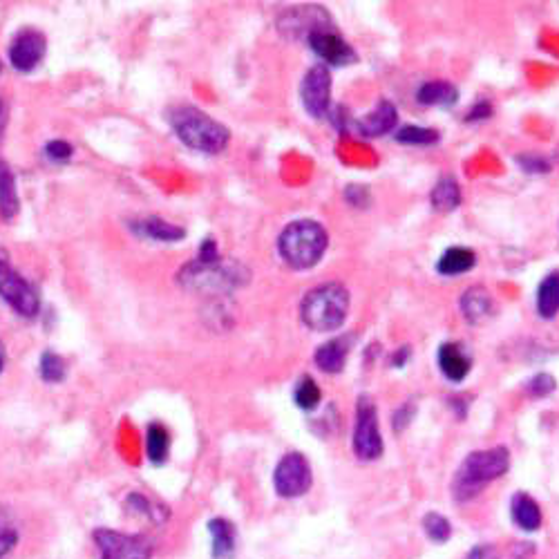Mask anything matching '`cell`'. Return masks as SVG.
<instances>
[{"label": "cell", "instance_id": "35", "mask_svg": "<svg viewBox=\"0 0 559 559\" xmlns=\"http://www.w3.org/2000/svg\"><path fill=\"white\" fill-rule=\"evenodd\" d=\"M492 117V103L490 101H477L472 110L466 115L468 123H477V121H486Z\"/></svg>", "mask_w": 559, "mask_h": 559}, {"label": "cell", "instance_id": "18", "mask_svg": "<svg viewBox=\"0 0 559 559\" xmlns=\"http://www.w3.org/2000/svg\"><path fill=\"white\" fill-rule=\"evenodd\" d=\"M208 530L213 537V559H233L235 546H238V533L229 519H211Z\"/></svg>", "mask_w": 559, "mask_h": 559}, {"label": "cell", "instance_id": "34", "mask_svg": "<svg viewBox=\"0 0 559 559\" xmlns=\"http://www.w3.org/2000/svg\"><path fill=\"white\" fill-rule=\"evenodd\" d=\"M72 146L68 144V141H63V139H54L47 144L45 148V155L50 157L52 161H68L72 157Z\"/></svg>", "mask_w": 559, "mask_h": 559}, {"label": "cell", "instance_id": "9", "mask_svg": "<svg viewBox=\"0 0 559 559\" xmlns=\"http://www.w3.org/2000/svg\"><path fill=\"white\" fill-rule=\"evenodd\" d=\"M0 296L9 307L25 318L39 314V293L27 282L21 273H16L7 262L0 260Z\"/></svg>", "mask_w": 559, "mask_h": 559}, {"label": "cell", "instance_id": "5", "mask_svg": "<svg viewBox=\"0 0 559 559\" xmlns=\"http://www.w3.org/2000/svg\"><path fill=\"white\" fill-rule=\"evenodd\" d=\"M349 314V291L338 282H325L311 289L300 305V318L309 329L327 334L343 327Z\"/></svg>", "mask_w": 559, "mask_h": 559}, {"label": "cell", "instance_id": "38", "mask_svg": "<svg viewBox=\"0 0 559 559\" xmlns=\"http://www.w3.org/2000/svg\"><path fill=\"white\" fill-rule=\"evenodd\" d=\"M492 555V548L490 546H477L475 551L468 555V559H488Z\"/></svg>", "mask_w": 559, "mask_h": 559}, {"label": "cell", "instance_id": "4", "mask_svg": "<svg viewBox=\"0 0 559 559\" xmlns=\"http://www.w3.org/2000/svg\"><path fill=\"white\" fill-rule=\"evenodd\" d=\"M170 126L177 132V137L184 141L188 148L200 150V153L217 155L229 146L231 132L226 130L220 121L208 117L206 112L182 106L170 112Z\"/></svg>", "mask_w": 559, "mask_h": 559}, {"label": "cell", "instance_id": "39", "mask_svg": "<svg viewBox=\"0 0 559 559\" xmlns=\"http://www.w3.org/2000/svg\"><path fill=\"white\" fill-rule=\"evenodd\" d=\"M5 121H7V106H5V101L0 99V132H3V128H5Z\"/></svg>", "mask_w": 559, "mask_h": 559}, {"label": "cell", "instance_id": "8", "mask_svg": "<svg viewBox=\"0 0 559 559\" xmlns=\"http://www.w3.org/2000/svg\"><path fill=\"white\" fill-rule=\"evenodd\" d=\"M314 475H311V466L305 454L289 452L280 459L276 472H273V486L276 492L284 499H296L307 495Z\"/></svg>", "mask_w": 559, "mask_h": 559}, {"label": "cell", "instance_id": "17", "mask_svg": "<svg viewBox=\"0 0 559 559\" xmlns=\"http://www.w3.org/2000/svg\"><path fill=\"white\" fill-rule=\"evenodd\" d=\"M349 345H352V340H349V338L347 340L345 338H334V340H327V343H322L316 349V365L322 369V372L338 374L347 363Z\"/></svg>", "mask_w": 559, "mask_h": 559}, {"label": "cell", "instance_id": "21", "mask_svg": "<svg viewBox=\"0 0 559 559\" xmlns=\"http://www.w3.org/2000/svg\"><path fill=\"white\" fill-rule=\"evenodd\" d=\"M461 311L463 316L468 318V322H481L492 316L495 302H492V296L486 289L475 287V289H468L461 296Z\"/></svg>", "mask_w": 559, "mask_h": 559}, {"label": "cell", "instance_id": "28", "mask_svg": "<svg viewBox=\"0 0 559 559\" xmlns=\"http://www.w3.org/2000/svg\"><path fill=\"white\" fill-rule=\"evenodd\" d=\"M423 528H425V533H428V537L432 539V542H437V544L448 542L450 535H452L450 521L445 519L443 515H439V513H428V515H425L423 517Z\"/></svg>", "mask_w": 559, "mask_h": 559}, {"label": "cell", "instance_id": "27", "mask_svg": "<svg viewBox=\"0 0 559 559\" xmlns=\"http://www.w3.org/2000/svg\"><path fill=\"white\" fill-rule=\"evenodd\" d=\"M293 399H296L298 407L300 410H305V412H311V410H316L320 399H322V394H320V387L316 385L314 378H309L305 376L302 381L296 385V392H293Z\"/></svg>", "mask_w": 559, "mask_h": 559}, {"label": "cell", "instance_id": "22", "mask_svg": "<svg viewBox=\"0 0 559 559\" xmlns=\"http://www.w3.org/2000/svg\"><path fill=\"white\" fill-rule=\"evenodd\" d=\"M135 233L144 235V238L150 240H159V242H177L184 240L186 231L179 229L175 224H168L166 220H159V217H144V220H137L132 224Z\"/></svg>", "mask_w": 559, "mask_h": 559}, {"label": "cell", "instance_id": "33", "mask_svg": "<svg viewBox=\"0 0 559 559\" xmlns=\"http://www.w3.org/2000/svg\"><path fill=\"white\" fill-rule=\"evenodd\" d=\"M345 200L356 208H369V204H372V195H369L365 186L352 184V186L345 188Z\"/></svg>", "mask_w": 559, "mask_h": 559}, {"label": "cell", "instance_id": "11", "mask_svg": "<svg viewBox=\"0 0 559 559\" xmlns=\"http://www.w3.org/2000/svg\"><path fill=\"white\" fill-rule=\"evenodd\" d=\"M307 43L311 50H314L320 59L329 65H352L358 61L354 47L345 39H340L336 32H331L329 27L309 34Z\"/></svg>", "mask_w": 559, "mask_h": 559}, {"label": "cell", "instance_id": "26", "mask_svg": "<svg viewBox=\"0 0 559 559\" xmlns=\"http://www.w3.org/2000/svg\"><path fill=\"white\" fill-rule=\"evenodd\" d=\"M394 139L403 146H434L439 141V132L432 128H421V126H403L396 130Z\"/></svg>", "mask_w": 559, "mask_h": 559}, {"label": "cell", "instance_id": "30", "mask_svg": "<svg viewBox=\"0 0 559 559\" xmlns=\"http://www.w3.org/2000/svg\"><path fill=\"white\" fill-rule=\"evenodd\" d=\"M526 390L530 396H533V399H546L548 394L555 392V378L551 374H537L530 378Z\"/></svg>", "mask_w": 559, "mask_h": 559}, {"label": "cell", "instance_id": "10", "mask_svg": "<svg viewBox=\"0 0 559 559\" xmlns=\"http://www.w3.org/2000/svg\"><path fill=\"white\" fill-rule=\"evenodd\" d=\"M302 106L309 112L311 117L322 119L329 115L331 110V72L327 70V65H316L311 68L305 79H302L300 88Z\"/></svg>", "mask_w": 559, "mask_h": 559}, {"label": "cell", "instance_id": "7", "mask_svg": "<svg viewBox=\"0 0 559 559\" xmlns=\"http://www.w3.org/2000/svg\"><path fill=\"white\" fill-rule=\"evenodd\" d=\"M354 452L360 461H374L383 454V437L378 430L376 405L369 396H360L356 407Z\"/></svg>", "mask_w": 559, "mask_h": 559}, {"label": "cell", "instance_id": "2", "mask_svg": "<svg viewBox=\"0 0 559 559\" xmlns=\"http://www.w3.org/2000/svg\"><path fill=\"white\" fill-rule=\"evenodd\" d=\"M510 468V452L504 445L492 450L472 452L461 463L457 477L452 481V495L457 501L475 499L479 492L499 477H504Z\"/></svg>", "mask_w": 559, "mask_h": 559}, {"label": "cell", "instance_id": "37", "mask_svg": "<svg viewBox=\"0 0 559 559\" xmlns=\"http://www.w3.org/2000/svg\"><path fill=\"white\" fill-rule=\"evenodd\" d=\"M407 360H410V347H403L401 352H396L392 356V367H403Z\"/></svg>", "mask_w": 559, "mask_h": 559}, {"label": "cell", "instance_id": "3", "mask_svg": "<svg viewBox=\"0 0 559 559\" xmlns=\"http://www.w3.org/2000/svg\"><path fill=\"white\" fill-rule=\"evenodd\" d=\"M329 246V238L325 226L314 220H298L291 222L287 229L280 233L278 251L282 260L296 271H307L322 260Z\"/></svg>", "mask_w": 559, "mask_h": 559}, {"label": "cell", "instance_id": "14", "mask_svg": "<svg viewBox=\"0 0 559 559\" xmlns=\"http://www.w3.org/2000/svg\"><path fill=\"white\" fill-rule=\"evenodd\" d=\"M439 367L448 381L461 383L470 374L472 358L463 352L461 345L445 343L439 347Z\"/></svg>", "mask_w": 559, "mask_h": 559}, {"label": "cell", "instance_id": "31", "mask_svg": "<svg viewBox=\"0 0 559 559\" xmlns=\"http://www.w3.org/2000/svg\"><path fill=\"white\" fill-rule=\"evenodd\" d=\"M515 161L519 164V168L528 175H546V173H551V168H553L551 161L544 157H537V155H519Z\"/></svg>", "mask_w": 559, "mask_h": 559}, {"label": "cell", "instance_id": "6", "mask_svg": "<svg viewBox=\"0 0 559 559\" xmlns=\"http://www.w3.org/2000/svg\"><path fill=\"white\" fill-rule=\"evenodd\" d=\"M101 559H150L155 551L153 539L146 535H126L119 530L99 528L94 530Z\"/></svg>", "mask_w": 559, "mask_h": 559}, {"label": "cell", "instance_id": "32", "mask_svg": "<svg viewBox=\"0 0 559 559\" xmlns=\"http://www.w3.org/2000/svg\"><path fill=\"white\" fill-rule=\"evenodd\" d=\"M18 544V530L12 526V521H7L0 515V559H3L12 548Z\"/></svg>", "mask_w": 559, "mask_h": 559}, {"label": "cell", "instance_id": "36", "mask_svg": "<svg viewBox=\"0 0 559 559\" xmlns=\"http://www.w3.org/2000/svg\"><path fill=\"white\" fill-rule=\"evenodd\" d=\"M412 414H414V410H412V405H403L399 412L394 414V428L396 430H403L407 423H410V419H412Z\"/></svg>", "mask_w": 559, "mask_h": 559}, {"label": "cell", "instance_id": "24", "mask_svg": "<svg viewBox=\"0 0 559 559\" xmlns=\"http://www.w3.org/2000/svg\"><path fill=\"white\" fill-rule=\"evenodd\" d=\"M0 215H3L5 220H14L18 215V193L14 173L3 161H0Z\"/></svg>", "mask_w": 559, "mask_h": 559}, {"label": "cell", "instance_id": "20", "mask_svg": "<svg viewBox=\"0 0 559 559\" xmlns=\"http://www.w3.org/2000/svg\"><path fill=\"white\" fill-rule=\"evenodd\" d=\"M537 314L544 320H553L559 314V271H551L537 287Z\"/></svg>", "mask_w": 559, "mask_h": 559}, {"label": "cell", "instance_id": "19", "mask_svg": "<svg viewBox=\"0 0 559 559\" xmlns=\"http://www.w3.org/2000/svg\"><path fill=\"white\" fill-rule=\"evenodd\" d=\"M475 264H477L475 251L468 249V246H450V249L439 258L437 271L441 276H463V273L475 269Z\"/></svg>", "mask_w": 559, "mask_h": 559}, {"label": "cell", "instance_id": "29", "mask_svg": "<svg viewBox=\"0 0 559 559\" xmlns=\"http://www.w3.org/2000/svg\"><path fill=\"white\" fill-rule=\"evenodd\" d=\"M41 376L47 383H59L65 378V363L59 354L47 352L41 358Z\"/></svg>", "mask_w": 559, "mask_h": 559}, {"label": "cell", "instance_id": "25", "mask_svg": "<svg viewBox=\"0 0 559 559\" xmlns=\"http://www.w3.org/2000/svg\"><path fill=\"white\" fill-rule=\"evenodd\" d=\"M146 452H148V459L157 463V466L168 459L170 434L166 432V428H161V425H150L146 437Z\"/></svg>", "mask_w": 559, "mask_h": 559}, {"label": "cell", "instance_id": "15", "mask_svg": "<svg viewBox=\"0 0 559 559\" xmlns=\"http://www.w3.org/2000/svg\"><path fill=\"white\" fill-rule=\"evenodd\" d=\"M510 517H513L515 526L526 530V533H535L542 526V510H539L537 501L526 495V492H517L510 501Z\"/></svg>", "mask_w": 559, "mask_h": 559}, {"label": "cell", "instance_id": "16", "mask_svg": "<svg viewBox=\"0 0 559 559\" xmlns=\"http://www.w3.org/2000/svg\"><path fill=\"white\" fill-rule=\"evenodd\" d=\"M416 101L425 108L439 106V108H450L459 101V90L457 85L448 81H428L416 90Z\"/></svg>", "mask_w": 559, "mask_h": 559}, {"label": "cell", "instance_id": "1", "mask_svg": "<svg viewBox=\"0 0 559 559\" xmlns=\"http://www.w3.org/2000/svg\"><path fill=\"white\" fill-rule=\"evenodd\" d=\"M249 280V273L242 264L226 262L217 253L213 240H206L200 246V255L191 264H186L179 273V282L188 289L206 293H226L242 287Z\"/></svg>", "mask_w": 559, "mask_h": 559}, {"label": "cell", "instance_id": "13", "mask_svg": "<svg viewBox=\"0 0 559 559\" xmlns=\"http://www.w3.org/2000/svg\"><path fill=\"white\" fill-rule=\"evenodd\" d=\"M396 126H399V112L390 101H378L367 117L356 121V128L363 137H383Z\"/></svg>", "mask_w": 559, "mask_h": 559}, {"label": "cell", "instance_id": "40", "mask_svg": "<svg viewBox=\"0 0 559 559\" xmlns=\"http://www.w3.org/2000/svg\"><path fill=\"white\" fill-rule=\"evenodd\" d=\"M3 365H5V352L3 347H0V372H3Z\"/></svg>", "mask_w": 559, "mask_h": 559}, {"label": "cell", "instance_id": "23", "mask_svg": "<svg viewBox=\"0 0 559 559\" xmlns=\"http://www.w3.org/2000/svg\"><path fill=\"white\" fill-rule=\"evenodd\" d=\"M432 206L437 208L439 213H450L461 204V188L454 177H441L437 186L432 188L430 195Z\"/></svg>", "mask_w": 559, "mask_h": 559}, {"label": "cell", "instance_id": "12", "mask_svg": "<svg viewBox=\"0 0 559 559\" xmlns=\"http://www.w3.org/2000/svg\"><path fill=\"white\" fill-rule=\"evenodd\" d=\"M45 50L47 43L41 32H21L9 47V61L18 72H32L43 61Z\"/></svg>", "mask_w": 559, "mask_h": 559}]
</instances>
